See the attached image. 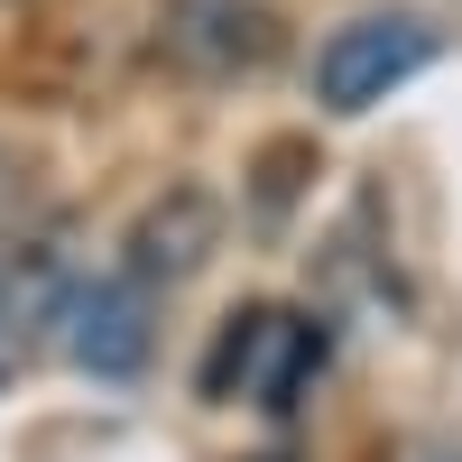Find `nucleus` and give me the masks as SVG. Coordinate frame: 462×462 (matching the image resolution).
<instances>
[{"label":"nucleus","mask_w":462,"mask_h":462,"mask_svg":"<svg viewBox=\"0 0 462 462\" xmlns=\"http://www.w3.org/2000/svg\"><path fill=\"white\" fill-rule=\"evenodd\" d=\"M158 287H139L130 268H93V278H65L56 296V342L74 370L93 379H139L148 370V342H158Z\"/></svg>","instance_id":"nucleus-2"},{"label":"nucleus","mask_w":462,"mask_h":462,"mask_svg":"<svg viewBox=\"0 0 462 462\" xmlns=\"http://www.w3.org/2000/svg\"><path fill=\"white\" fill-rule=\"evenodd\" d=\"M435 65V28L416 10H370V19H342L324 47H315V102L324 111H370L389 102L398 84H416V74Z\"/></svg>","instance_id":"nucleus-1"},{"label":"nucleus","mask_w":462,"mask_h":462,"mask_svg":"<svg viewBox=\"0 0 462 462\" xmlns=\"http://www.w3.org/2000/svg\"><path fill=\"white\" fill-rule=\"evenodd\" d=\"M213 250H222V195L213 185H167V195H148V213L130 222L121 268L139 287H176V278H195Z\"/></svg>","instance_id":"nucleus-5"},{"label":"nucleus","mask_w":462,"mask_h":462,"mask_svg":"<svg viewBox=\"0 0 462 462\" xmlns=\"http://www.w3.org/2000/svg\"><path fill=\"white\" fill-rule=\"evenodd\" d=\"M287 19L268 0H158V56L195 84H241V74L278 65Z\"/></svg>","instance_id":"nucleus-3"},{"label":"nucleus","mask_w":462,"mask_h":462,"mask_svg":"<svg viewBox=\"0 0 462 462\" xmlns=\"http://www.w3.org/2000/svg\"><path fill=\"white\" fill-rule=\"evenodd\" d=\"M315 361H324V333L305 315H287V305H250V315L222 324L204 389L213 398H250V407H296V389L315 379Z\"/></svg>","instance_id":"nucleus-4"},{"label":"nucleus","mask_w":462,"mask_h":462,"mask_svg":"<svg viewBox=\"0 0 462 462\" xmlns=\"http://www.w3.org/2000/svg\"><path fill=\"white\" fill-rule=\"evenodd\" d=\"M56 296H65V259L47 241L0 250V389H10V370L28 361V342L56 324Z\"/></svg>","instance_id":"nucleus-6"},{"label":"nucleus","mask_w":462,"mask_h":462,"mask_svg":"<svg viewBox=\"0 0 462 462\" xmlns=\"http://www.w3.org/2000/svg\"><path fill=\"white\" fill-rule=\"evenodd\" d=\"M416 462H462V444H426V453H416Z\"/></svg>","instance_id":"nucleus-7"}]
</instances>
